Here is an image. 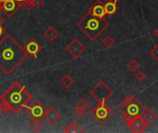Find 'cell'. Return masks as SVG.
<instances>
[{"label": "cell", "instance_id": "1", "mask_svg": "<svg viewBox=\"0 0 158 133\" xmlns=\"http://www.w3.org/2000/svg\"><path fill=\"white\" fill-rule=\"evenodd\" d=\"M28 56L24 47L10 34L0 40V69L5 74L11 75Z\"/></svg>", "mask_w": 158, "mask_h": 133}, {"label": "cell", "instance_id": "2", "mask_svg": "<svg viewBox=\"0 0 158 133\" xmlns=\"http://www.w3.org/2000/svg\"><path fill=\"white\" fill-rule=\"evenodd\" d=\"M32 96L27 92L25 86L14 81L0 96V111L4 115L9 113L19 114L31 101Z\"/></svg>", "mask_w": 158, "mask_h": 133}, {"label": "cell", "instance_id": "3", "mask_svg": "<svg viewBox=\"0 0 158 133\" xmlns=\"http://www.w3.org/2000/svg\"><path fill=\"white\" fill-rule=\"evenodd\" d=\"M77 27L91 41H95L109 27V22L87 13L78 21Z\"/></svg>", "mask_w": 158, "mask_h": 133}, {"label": "cell", "instance_id": "4", "mask_svg": "<svg viewBox=\"0 0 158 133\" xmlns=\"http://www.w3.org/2000/svg\"><path fill=\"white\" fill-rule=\"evenodd\" d=\"M118 110L121 115L127 114L131 117H135L138 115L143 116L146 108L137 97L133 95H128L123 99L122 105L118 108Z\"/></svg>", "mask_w": 158, "mask_h": 133}, {"label": "cell", "instance_id": "5", "mask_svg": "<svg viewBox=\"0 0 158 133\" xmlns=\"http://www.w3.org/2000/svg\"><path fill=\"white\" fill-rule=\"evenodd\" d=\"M113 115L114 111L106 105V101L98 102V105L90 111V116L100 125L106 124Z\"/></svg>", "mask_w": 158, "mask_h": 133}, {"label": "cell", "instance_id": "6", "mask_svg": "<svg viewBox=\"0 0 158 133\" xmlns=\"http://www.w3.org/2000/svg\"><path fill=\"white\" fill-rule=\"evenodd\" d=\"M89 94L97 102H101V101L106 102L107 99L114 94V91L104 81H99L90 90Z\"/></svg>", "mask_w": 158, "mask_h": 133}, {"label": "cell", "instance_id": "7", "mask_svg": "<svg viewBox=\"0 0 158 133\" xmlns=\"http://www.w3.org/2000/svg\"><path fill=\"white\" fill-rule=\"evenodd\" d=\"M65 50L74 58L77 59L79 58L81 56L83 55V53L85 52L86 48L85 46L78 40V39H73L66 47Z\"/></svg>", "mask_w": 158, "mask_h": 133}, {"label": "cell", "instance_id": "8", "mask_svg": "<svg viewBox=\"0 0 158 133\" xmlns=\"http://www.w3.org/2000/svg\"><path fill=\"white\" fill-rule=\"evenodd\" d=\"M130 130L132 132L135 133H142L149 126V124L145 121L143 116L138 115L135 117H132L131 122L127 125Z\"/></svg>", "mask_w": 158, "mask_h": 133}, {"label": "cell", "instance_id": "9", "mask_svg": "<svg viewBox=\"0 0 158 133\" xmlns=\"http://www.w3.org/2000/svg\"><path fill=\"white\" fill-rule=\"evenodd\" d=\"M27 114L31 118H42L44 117L45 108L44 107L43 104L39 101H35L33 103H30L26 107Z\"/></svg>", "mask_w": 158, "mask_h": 133}, {"label": "cell", "instance_id": "10", "mask_svg": "<svg viewBox=\"0 0 158 133\" xmlns=\"http://www.w3.org/2000/svg\"><path fill=\"white\" fill-rule=\"evenodd\" d=\"M87 13H89V14H91V15H93L94 17L100 18V19H104L105 16L106 15V11H105L104 3L101 0L94 1V3L88 9V12Z\"/></svg>", "mask_w": 158, "mask_h": 133}, {"label": "cell", "instance_id": "11", "mask_svg": "<svg viewBox=\"0 0 158 133\" xmlns=\"http://www.w3.org/2000/svg\"><path fill=\"white\" fill-rule=\"evenodd\" d=\"M2 12H4L8 18H11L19 7L15 0H6L4 3H2Z\"/></svg>", "mask_w": 158, "mask_h": 133}, {"label": "cell", "instance_id": "12", "mask_svg": "<svg viewBox=\"0 0 158 133\" xmlns=\"http://www.w3.org/2000/svg\"><path fill=\"white\" fill-rule=\"evenodd\" d=\"M60 113L55 107H50L45 109L44 118L47 120V122L50 125H55L60 119Z\"/></svg>", "mask_w": 158, "mask_h": 133}, {"label": "cell", "instance_id": "13", "mask_svg": "<svg viewBox=\"0 0 158 133\" xmlns=\"http://www.w3.org/2000/svg\"><path fill=\"white\" fill-rule=\"evenodd\" d=\"M41 48H42L41 44L39 43H37L35 40H33V39H31L24 46V49L26 50V52L28 53V55L31 56L34 58H37V55L41 51Z\"/></svg>", "mask_w": 158, "mask_h": 133}, {"label": "cell", "instance_id": "14", "mask_svg": "<svg viewBox=\"0 0 158 133\" xmlns=\"http://www.w3.org/2000/svg\"><path fill=\"white\" fill-rule=\"evenodd\" d=\"M105 11L106 14L108 16H112L114 15L117 11H118V5L116 1H112V0H107L105 4Z\"/></svg>", "mask_w": 158, "mask_h": 133}, {"label": "cell", "instance_id": "15", "mask_svg": "<svg viewBox=\"0 0 158 133\" xmlns=\"http://www.w3.org/2000/svg\"><path fill=\"white\" fill-rule=\"evenodd\" d=\"M65 133H78L85 132V130L82 129V127L76 121H72L69 125L66 127V129L63 131Z\"/></svg>", "mask_w": 158, "mask_h": 133}, {"label": "cell", "instance_id": "16", "mask_svg": "<svg viewBox=\"0 0 158 133\" xmlns=\"http://www.w3.org/2000/svg\"><path fill=\"white\" fill-rule=\"evenodd\" d=\"M44 36L49 42H53V41H55L59 36V31L56 28H54V27H48L45 30V31L44 32Z\"/></svg>", "mask_w": 158, "mask_h": 133}, {"label": "cell", "instance_id": "17", "mask_svg": "<svg viewBox=\"0 0 158 133\" xmlns=\"http://www.w3.org/2000/svg\"><path fill=\"white\" fill-rule=\"evenodd\" d=\"M143 117V118L145 119V121L149 125L152 124V123H154L157 119V114L154 110H148V109H146Z\"/></svg>", "mask_w": 158, "mask_h": 133}, {"label": "cell", "instance_id": "18", "mask_svg": "<svg viewBox=\"0 0 158 133\" xmlns=\"http://www.w3.org/2000/svg\"><path fill=\"white\" fill-rule=\"evenodd\" d=\"M59 82H60V84H61L63 87H65V88H69V87H71V86L73 85V83H74V79H73L70 75L66 74V75H64V76L60 79Z\"/></svg>", "mask_w": 158, "mask_h": 133}, {"label": "cell", "instance_id": "19", "mask_svg": "<svg viewBox=\"0 0 158 133\" xmlns=\"http://www.w3.org/2000/svg\"><path fill=\"white\" fill-rule=\"evenodd\" d=\"M30 127H31V129L32 131L39 132V131H41L43 130L44 125H43V123H42V121H41L40 118H33V120L31 122Z\"/></svg>", "mask_w": 158, "mask_h": 133}, {"label": "cell", "instance_id": "20", "mask_svg": "<svg viewBox=\"0 0 158 133\" xmlns=\"http://www.w3.org/2000/svg\"><path fill=\"white\" fill-rule=\"evenodd\" d=\"M102 44H103V45H104L106 48L108 49V48L113 47V46L116 44V39H115L111 34H108V35H106V36L103 39Z\"/></svg>", "mask_w": 158, "mask_h": 133}, {"label": "cell", "instance_id": "21", "mask_svg": "<svg viewBox=\"0 0 158 133\" xmlns=\"http://www.w3.org/2000/svg\"><path fill=\"white\" fill-rule=\"evenodd\" d=\"M140 63L136 60V59H131L128 65H127V68L129 70H131V72H136L140 69Z\"/></svg>", "mask_w": 158, "mask_h": 133}, {"label": "cell", "instance_id": "22", "mask_svg": "<svg viewBox=\"0 0 158 133\" xmlns=\"http://www.w3.org/2000/svg\"><path fill=\"white\" fill-rule=\"evenodd\" d=\"M76 106H77V108H81V109L86 111V110L89 108L90 104H89V102H88L87 100H85V99L82 98V99H81V100L76 104Z\"/></svg>", "mask_w": 158, "mask_h": 133}, {"label": "cell", "instance_id": "23", "mask_svg": "<svg viewBox=\"0 0 158 133\" xmlns=\"http://www.w3.org/2000/svg\"><path fill=\"white\" fill-rule=\"evenodd\" d=\"M135 78H136V80H137V81H139L140 82H143V81L146 80L147 75H146V73H145L144 71H143V70H139L138 72H136V74H135Z\"/></svg>", "mask_w": 158, "mask_h": 133}, {"label": "cell", "instance_id": "24", "mask_svg": "<svg viewBox=\"0 0 158 133\" xmlns=\"http://www.w3.org/2000/svg\"><path fill=\"white\" fill-rule=\"evenodd\" d=\"M149 55L151 56V57H153L156 61H158V44H156L149 52Z\"/></svg>", "mask_w": 158, "mask_h": 133}, {"label": "cell", "instance_id": "25", "mask_svg": "<svg viewBox=\"0 0 158 133\" xmlns=\"http://www.w3.org/2000/svg\"><path fill=\"white\" fill-rule=\"evenodd\" d=\"M85 112H86V111H84V110H82V109H81V108H77V109L75 110V112H74V115H75L76 118H81L84 117Z\"/></svg>", "mask_w": 158, "mask_h": 133}, {"label": "cell", "instance_id": "26", "mask_svg": "<svg viewBox=\"0 0 158 133\" xmlns=\"http://www.w3.org/2000/svg\"><path fill=\"white\" fill-rule=\"evenodd\" d=\"M44 1V0H32V6L33 8H39L43 6Z\"/></svg>", "mask_w": 158, "mask_h": 133}, {"label": "cell", "instance_id": "27", "mask_svg": "<svg viewBox=\"0 0 158 133\" xmlns=\"http://www.w3.org/2000/svg\"><path fill=\"white\" fill-rule=\"evenodd\" d=\"M15 1H16V3L18 4L19 7H21V6H23V3H24L25 0H15Z\"/></svg>", "mask_w": 158, "mask_h": 133}, {"label": "cell", "instance_id": "28", "mask_svg": "<svg viewBox=\"0 0 158 133\" xmlns=\"http://www.w3.org/2000/svg\"><path fill=\"white\" fill-rule=\"evenodd\" d=\"M4 32H5V30H4V28L2 27V25H0V38L2 37V35L4 34Z\"/></svg>", "mask_w": 158, "mask_h": 133}, {"label": "cell", "instance_id": "29", "mask_svg": "<svg viewBox=\"0 0 158 133\" xmlns=\"http://www.w3.org/2000/svg\"><path fill=\"white\" fill-rule=\"evenodd\" d=\"M5 23V19L3 18V16L0 15V25H3Z\"/></svg>", "mask_w": 158, "mask_h": 133}, {"label": "cell", "instance_id": "30", "mask_svg": "<svg viewBox=\"0 0 158 133\" xmlns=\"http://www.w3.org/2000/svg\"><path fill=\"white\" fill-rule=\"evenodd\" d=\"M154 34H155V36L158 39V29H156V31H155V32H154Z\"/></svg>", "mask_w": 158, "mask_h": 133}, {"label": "cell", "instance_id": "31", "mask_svg": "<svg viewBox=\"0 0 158 133\" xmlns=\"http://www.w3.org/2000/svg\"><path fill=\"white\" fill-rule=\"evenodd\" d=\"M114 1H116V2H118V1H119V0H114Z\"/></svg>", "mask_w": 158, "mask_h": 133}]
</instances>
